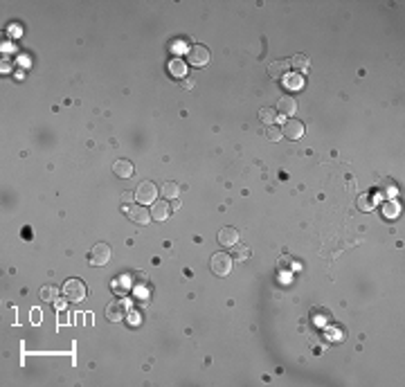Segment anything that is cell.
<instances>
[{
    "label": "cell",
    "mask_w": 405,
    "mask_h": 387,
    "mask_svg": "<svg viewBox=\"0 0 405 387\" xmlns=\"http://www.w3.org/2000/svg\"><path fill=\"white\" fill-rule=\"evenodd\" d=\"M61 293H63V297L68 302H75V304L86 299V286L81 280H68L63 284V288H61Z\"/></svg>",
    "instance_id": "obj_1"
},
{
    "label": "cell",
    "mask_w": 405,
    "mask_h": 387,
    "mask_svg": "<svg viewBox=\"0 0 405 387\" xmlns=\"http://www.w3.org/2000/svg\"><path fill=\"white\" fill-rule=\"evenodd\" d=\"M111 254L113 252H111V246H108V243H95L88 254V261L95 268H101V266H106L108 261H111Z\"/></svg>",
    "instance_id": "obj_2"
},
{
    "label": "cell",
    "mask_w": 405,
    "mask_h": 387,
    "mask_svg": "<svg viewBox=\"0 0 405 387\" xmlns=\"http://www.w3.org/2000/svg\"><path fill=\"white\" fill-rule=\"evenodd\" d=\"M209 268L216 277H225L232 270V257L225 252H214L212 259H209Z\"/></svg>",
    "instance_id": "obj_3"
},
{
    "label": "cell",
    "mask_w": 405,
    "mask_h": 387,
    "mask_svg": "<svg viewBox=\"0 0 405 387\" xmlns=\"http://www.w3.org/2000/svg\"><path fill=\"white\" fill-rule=\"evenodd\" d=\"M209 61V50L205 45H191L187 50V63L191 68H205Z\"/></svg>",
    "instance_id": "obj_4"
},
{
    "label": "cell",
    "mask_w": 405,
    "mask_h": 387,
    "mask_svg": "<svg viewBox=\"0 0 405 387\" xmlns=\"http://www.w3.org/2000/svg\"><path fill=\"white\" fill-rule=\"evenodd\" d=\"M135 198H138L140 205H153L158 201V187L151 183V180H146V183H140V187L135 189Z\"/></svg>",
    "instance_id": "obj_5"
},
{
    "label": "cell",
    "mask_w": 405,
    "mask_h": 387,
    "mask_svg": "<svg viewBox=\"0 0 405 387\" xmlns=\"http://www.w3.org/2000/svg\"><path fill=\"white\" fill-rule=\"evenodd\" d=\"M126 216L135 225H146L151 221V212L144 205H131V207H126Z\"/></svg>",
    "instance_id": "obj_6"
},
{
    "label": "cell",
    "mask_w": 405,
    "mask_h": 387,
    "mask_svg": "<svg viewBox=\"0 0 405 387\" xmlns=\"http://www.w3.org/2000/svg\"><path fill=\"white\" fill-rule=\"evenodd\" d=\"M124 315H126V304H124V302H111V304L106 306V320L122 322Z\"/></svg>",
    "instance_id": "obj_7"
},
{
    "label": "cell",
    "mask_w": 405,
    "mask_h": 387,
    "mask_svg": "<svg viewBox=\"0 0 405 387\" xmlns=\"http://www.w3.org/2000/svg\"><path fill=\"white\" fill-rule=\"evenodd\" d=\"M282 135H286L288 140H300L304 135V124L297 122V119H288L282 128Z\"/></svg>",
    "instance_id": "obj_8"
},
{
    "label": "cell",
    "mask_w": 405,
    "mask_h": 387,
    "mask_svg": "<svg viewBox=\"0 0 405 387\" xmlns=\"http://www.w3.org/2000/svg\"><path fill=\"white\" fill-rule=\"evenodd\" d=\"M216 239H219V243L223 248H232V246H237V243H239V230L227 225V227H223V230L219 232V236H216Z\"/></svg>",
    "instance_id": "obj_9"
},
{
    "label": "cell",
    "mask_w": 405,
    "mask_h": 387,
    "mask_svg": "<svg viewBox=\"0 0 405 387\" xmlns=\"http://www.w3.org/2000/svg\"><path fill=\"white\" fill-rule=\"evenodd\" d=\"M288 66L293 68V72L304 75V72H309V68H311V59L306 54H295L293 59H288Z\"/></svg>",
    "instance_id": "obj_10"
},
{
    "label": "cell",
    "mask_w": 405,
    "mask_h": 387,
    "mask_svg": "<svg viewBox=\"0 0 405 387\" xmlns=\"http://www.w3.org/2000/svg\"><path fill=\"white\" fill-rule=\"evenodd\" d=\"M169 214H171V207L167 205V198L153 203V207H151V219L153 221H167Z\"/></svg>",
    "instance_id": "obj_11"
},
{
    "label": "cell",
    "mask_w": 405,
    "mask_h": 387,
    "mask_svg": "<svg viewBox=\"0 0 405 387\" xmlns=\"http://www.w3.org/2000/svg\"><path fill=\"white\" fill-rule=\"evenodd\" d=\"M295 111H297V101L293 97H282L277 104V113L279 115H286V117H293Z\"/></svg>",
    "instance_id": "obj_12"
},
{
    "label": "cell",
    "mask_w": 405,
    "mask_h": 387,
    "mask_svg": "<svg viewBox=\"0 0 405 387\" xmlns=\"http://www.w3.org/2000/svg\"><path fill=\"white\" fill-rule=\"evenodd\" d=\"M113 174L117 176V178H131L133 176V164L129 160H115L113 164Z\"/></svg>",
    "instance_id": "obj_13"
},
{
    "label": "cell",
    "mask_w": 405,
    "mask_h": 387,
    "mask_svg": "<svg viewBox=\"0 0 405 387\" xmlns=\"http://www.w3.org/2000/svg\"><path fill=\"white\" fill-rule=\"evenodd\" d=\"M286 72H288V61H272V63L268 66L270 79H282Z\"/></svg>",
    "instance_id": "obj_14"
},
{
    "label": "cell",
    "mask_w": 405,
    "mask_h": 387,
    "mask_svg": "<svg viewBox=\"0 0 405 387\" xmlns=\"http://www.w3.org/2000/svg\"><path fill=\"white\" fill-rule=\"evenodd\" d=\"M180 185L178 183H174V180H169V183H164L162 185V196L164 198H169V201H174V198H178L180 196Z\"/></svg>",
    "instance_id": "obj_15"
},
{
    "label": "cell",
    "mask_w": 405,
    "mask_h": 387,
    "mask_svg": "<svg viewBox=\"0 0 405 387\" xmlns=\"http://www.w3.org/2000/svg\"><path fill=\"white\" fill-rule=\"evenodd\" d=\"M41 299L54 304V302L59 299V288H56V286H43L41 288Z\"/></svg>",
    "instance_id": "obj_16"
},
{
    "label": "cell",
    "mask_w": 405,
    "mask_h": 387,
    "mask_svg": "<svg viewBox=\"0 0 405 387\" xmlns=\"http://www.w3.org/2000/svg\"><path fill=\"white\" fill-rule=\"evenodd\" d=\"M259 119L266 124V126H272V124L277 122V113H275V108H261V111H259Z\"/></svg>",
    "instance_id": "obj_17"
},
{
    "label": "cell",
    "mask_w": 405,
    "mask_h": 387,
    "mask_svg": "<svg viewBox=\"0 0 405 387\" xmlns=\"http://www.w3.org/2000/svg\"><path fill=\"white\" fill-rule=\"evenodd\" d=\"M169 70H171V75H174V77H185L187 75V68H185L182 61H171Z\"/></svg>",
    "instance_id": "obj_18"
},
{
    "label": "cell",
    "mask_w": 405,
    "mask_h": 387,
    "mask_svg": "<svg viewBox=\"0 0 405 387\" xmlns=\"http://www.w3.org/2000/svg\"><path fill=\"white\" fill-rule=\"evenodd\" d=\"M266 138L272 140V142H277L279 138H282V128L275 126V124H272V126H266Z\"/></svg>",
    "instance_id": "obj_19"
},
{
    "label": "cell",
    "mask_w": 405,
    "mask_h": 387,
    "mask_svg": "<svg viewBox=\"0 0 405 387\" xmlns=\"http://www.w3.org/2000/svg\"><path fill=\"white\" fill-rule=\"evenodd\" d=\"M286 88H290V90H300V88H302V79H300V75L286 77Z\"/></svg>",
    "instance_id": "obj_20"
},
{
    "label": "cell",
    "mask_w": 405,
    "mask_h": 387,
    "mask_svg": "<svg viewBox=\"0 0 405 387\" xmlns=\"http://www.w3.org/2000/svg\"><path fill=\"white\" fill-rule=\"evenodd\" d=\"M250 257V248L248 246H239V248H235V259L237 261H243V259H248Z\"/></svg>",
    "instance_id": "obj_21"
},
{
    "label": "cell",
    "mask_w": 405,
    "mask_h": 387,
    "mask_svg": "<svg viewBox=\"0 0 405 387\" xmlns=\"http://www.w3.org/2000/svg\"><path fill=\"white\" fill-rule=\"evenodd\" d=\"M133 198H135V193H131V191H124L119 201H122V205H126V207H131V205H133Z\"/></svg>",
    "instance_id": "obj_22"
},
{
    "label": "cell",
    "mask_w": 405,
    "mask_h": 387,
    "mask_svg": "<svg viewBox=\"0 0 405 387\" xmlns=\"http://www.w3.org/2000/svg\"><path fill=\"white\" fill-rule=\"evenodd\" d=\"M185 88H187V90L194 88V81H189V79H185Z\"/></svg>",
    "instance_id": "obj_23"
}]
</instances>
